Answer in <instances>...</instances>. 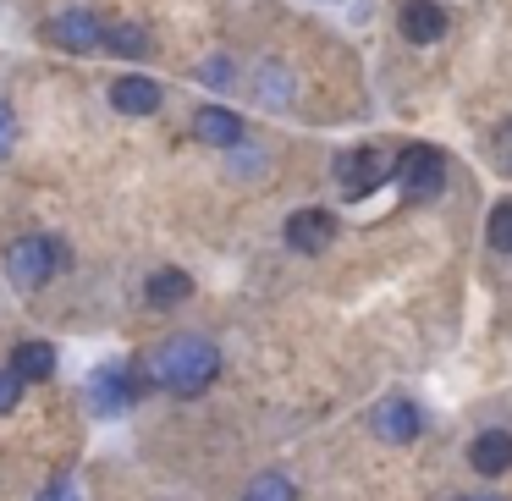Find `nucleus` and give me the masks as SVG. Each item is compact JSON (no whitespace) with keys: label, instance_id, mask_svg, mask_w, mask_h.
<instances>
[{"label":"nucleus","instance_id":"1","mask_svg":"<svg viewBox=\"0 0 512 501\" xmlns=\"http://www.w3.org/2000/svg\"><path fill=\"white\" fill-rule=\"evenodd\" d=\"M144 375H149V386L171 391V397H204L215 386V375H221V347L210 336L177 331L149 353Z\"/></svg>","mask_w":512,"mask_h":501},{"label":"nucleus","instance_id":"2","mask_svg":"<svg viewBox=\"0 0 512 501\" xmlns=\"http://www.w3.org/2000/svg\"><path fill=\"white\" fill-rule=\"evenodd\" d=\"M67 265H72V248L61 243V237L34 232V237H12V243H6V276H12L17 292H39Z\"/></svg>","mask_w":512,"mask_h":501},{"label":"nucleus","instance_id":"3","mask_svg":"<svg viewBox=\"0 0 512 501\" xmlns=\"http://www.w3.org/2000/svg\"><path fill=\"white\" fill-rule=\"evenodd\" d=\"M391 182H397L402 199H413V204L441 199V188H446V155L435 144H408L397 155V166H391Z\"/></svg>","mask_w":512,"mask_h":501},{"label":"nucleus","instance_id":"4","mask_svg":"<svg viewBox=\"0 0 512 501\" xmlns=\"http://www.w3.org/2000/svg\"><path fill=\"white\" fill-rule=\"evenodd\" d=\"M149 386V375H138L133 364H100L89 375V402L100 419H116V413H127L138 402V391Z\"/></svg>","mask_w":512,"mask_h":501},{"label":"nucleus","instance_id":"5","mask_svg":"<svg viewBox=\"0 0 512 501\" xmlns=\"http://www.w3.org/2000/svg\"><path fill=\"white\" fill-rule=\"evenodd\" d=\"M45 45L67 50V56H94V50L105 45V28L94 12H83V6H67V12H56L45 23Z\"/></svg>","mask_w":512,"mask_h":501},{"label":"nucleus","instance_id":"6","mask_svg":"<svg viewBox=\"0 0 512 501\" xmlns=\"http://www.w3.org/2000/svg\"><path fill=\"white\" fill-rule=\"evenodd\" d=\"M331 171H336V182H342V193H347V199H369V193H375L380 182L391 177L386 155H380V149H369V144H358V149H342Z\"/></svg>","mask_w":512,"mask_h":501},{"label":"nucleus","instance_id":"7","mask_svg":"<svg viewBox=\"0 0 512 501\" xmlns=\"http://www.w3.org/2000/svg\"><path fill=\"white\" fill-rule=\"evenodd\" d=\"M375 430H380V441H386V446H413V441H419V430H424L419 402L386 397V402L375 408Z\"/></svg>","mask_w":512,"mask_h":501},{"label":"nucleus","instance_id":"8","mask_svg":"<svg viewBox=\"0 0 512 501\" xmlns=\"http://www.w3.org/2000/svg\"><path fill=\"white\" fill-rule=\"evenodd\" d=\"M105 100L122 116H155L160 111V83L144 78V72H127V78H116L111 89H105Z\"/></svg>","mask_w":512,"mask_h":501},{"label":"nucleus","instance_id":"9","mask_svg":"<svg viewBox=\"0 0 512 501\" xmlns=\"http://www.w3.org/2000/svg\"><path fill=\"white\" fill-rule=\"evenodd\" d=\"M397 28L408 45H435V39H446V6H435V0H402Z\"/></svg>","mask_w":512,"mask_h":501},{"label":"nucleus","instance_id":"10","mask_svg":"<svg viewBox=\"0 0 512 501\" xmlns=\"http://www.w3.org/2000/svg\"><path fill=\"white\" fill-rule=\"evenodd\" d=\"M468 468L479 479H501L512 468V430H479L468 441Z\"/></svg>","mask_w":512,"mask_h":501},{"label":"nucleus","instance_id":"11","mask_svg":"<svg viewBox=\"0 0 512 501\" xmlns=\"http://www.w3.org/2000/svg\"><path fill=\"white\" fill-rule=\"evenodd\" d=\"M331 237H336V221L325 210L287 215V248H292V254H325V248H331Z\"/></svg>","mask_w":512,"mask_h":501},{"label":"nucleus","instance_id":"12","mask_svg":"<svg viewBox=\"0 0 512 501\" xmlns=\"http://www.w3.org/2000/svg\"><path fill=\"white\" fill-rule=\"evenodd\" d=\"M193 133H199L204 144H215V149H237L243 144V116L226 111V105H204V111L193 116Z\"/></svg>","mask_w":512,"mask_h":501},{"label":"nucleus","instance_id":"13","mask_svg":"<svg viewBox=\"0 0 512 501\" xmlns=\"http://www.w3.org/2000/svg\"><path fill=\"white\" fill-rule=\"evenodd\" d=\"M254 94H259V105H265V111H287L292 72L281 67V61H259V67H254Z\"/></svg>","mask_w":512,"mask_h":501},{"label":"nucleus","instance_id":"14","mask_svg":"<svg viewBox=\"0 0 512 501\" xmlns=\"http://www.w3.org/2000/svg\"><path fill=\"white\" fill-rule=\"evenodd\" d=\"M12 369L23 375V386H39V380L56 375V347L50 342H17L12 347Z\"/></svg>","mask_w":512,"mask_h":501},{"label":"nucleus","instance_id":"15","mask_svg":"<svg viewBox=\"0 0 512 501\" xmlns=\"http://www.w3.org/2000/svg\"><path fill=\"white\" fill-rule=\"evenodd\" d=\"M144 298L155 303V309H171V303H188L193 298V276L188 270H155V276L144 281Z\"/></svg>","mask_w":512,"mask_h":501},{"label":"nucleus","instance_id":"16","mask_svg":"<svg viewBox=\"0 0 512 501\" xmlns=\"http://www.w3.org/2000/svg\"><path fill=\"white\" fill-rule=\"evenodd\" d=\"M105 50H111V56H127V61H144L149 34L138 23H116V28H105Z\"/></svg>","mask_w":512,"mask_h":501},{"label":"nucleus","instance_id":"17","mask_svg":"<svg viewBox=\"0 0 512 501\" xmlns=\"http://www.w3.org/2000/svg\"><path fill=\"white\" fill-rule=\"evenodd\" d=\"M243 501H298V485H292V474H281V468H265V474L248 485Z\"/></svg>","mask_w":512,"mask_h":501},{"label":"nucleus","instance_id":"18","mask_svg":"<svg viewBox=\"0 0 512 501\" xmlns=\"http://www.w3.org/2000/svg\"><path fill=\"white\" fill-rule=\"evenodd\" d=\"M485 243L496 248V254H512V199H501L496 210H490V221H485Z\"/></svg>","mask_w":512,"mask_h":501},{"label":"nucleus","instance_id":"19","mask_svg":"<svg viewBox=\"0 0 512 501\" xmlns=\"http://www.w3.org/2000/svg\"><path fill=\"white\" fill-rule=\"evenodd\" d=\"M17 397H23V375H17L12 364L0 369V413H12L17 408Z\"/></svg>","mask_w":512,"mask_h":501},{"label":"nucleus","instance_id":"20","mask_svg":"<svg viewBox=\"0 0 512 501\" xmlns=\"http://www.w3.org/2000/svg\"><path fill=\"white\" fill-rule=\"evenodd\" d=\"M12 149H17V111L0 100V160L12 155Z\"/></svg>","mask_w":512,"mask_h":501},{"label":"nucleus","instance_id":"21","mask_svg":"<svg viewBox=\"0 0 512 501\" xmlns=\"http://www.w3.org/2000/svg\"><path fill=\"white\" fill-rule=\"evenodd\" d=\"M226 78H232V61H226V56H215V61H204V67H199V83H210V89H221Z\"/></svg>","mask_w":512,"mask_h":501},{"label":"nucleus","instance_id":"22","mask_svg":"<svg viewBox=\"0 0 512 501\" xmlns=\"http://www.w3.org/2000/svg\"><path fill=\"white\" fill-rule=\"evenodd\" d=\"M67 496H72V479L67 474H56L45 490H39V501H67Z\"/></svg>","mask_w":512,"mask_h":501},{"label":"nucleus","instance_id":"23","mask_svg":"<svg viewBox=\"0 0 512 501\" xmlns=\"http://www.w3.org/2000/svg\"><path fill=\"white\" fill-rule=\"evenodd\" d=\"M463 501H507V496H496V490H479V496H463Z\"/></svg>","mask_w":512,"mask_h":501},{"label":"nucleus","instance_id":"24","mask_svg":"<svg viewBox=\"0 0 512 501\" xmlns=\"http://www.w3.org/2000/svg\"><path fill=\"white\" fill-rule=\"evenodd\" d=\"M67 501H78V496H67Z\"/></svg>","mask_w":512,"mask_h":501},{"label":"nucleus","instance_id":"25","mask_svg":"<svg viewBox=\"0 0 512 501\" xmlns=\"http://www.w3.org/2000/svg\"><path fill=\"white\" fill-rule=\"evenodd\" d=\"M507 166H512V155H507Z\"/></svg>","mask_w":512,"mask_h":501}]
</instances>
